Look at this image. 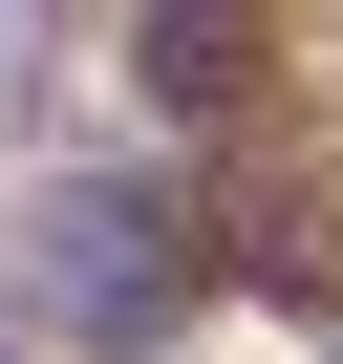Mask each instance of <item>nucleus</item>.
Segmentation results:
<instances>
[{"mask_svg": "<svg viewBox=\"0 0 343 364\" xmlns=\"http://www.w3.org/2000/svg\"><path fill=\"white\" fill-rule=\"evenodd\" d=\"M150 86L172 107H236L258 86V0H150Z\"/></svg>", "mask_w": 343, "mask_h": 364, "instance_id": "2", "label": "nucleus"}, {"mask_svg": "<svg viewBox=\"0 0 343 364\" xmlns=\"http://www.w3.org/2000/svg\"><path fill=\"white\" fill-rule=\"evenodd\" d=\"M43 279H65L86 343H172V300H194V257H172L150 193H65V215H43Z\"/></svg>", "mask_w": 343, "mask_h": 364, "instance_id": "1", "label": "nucleus"}]
</instances>
